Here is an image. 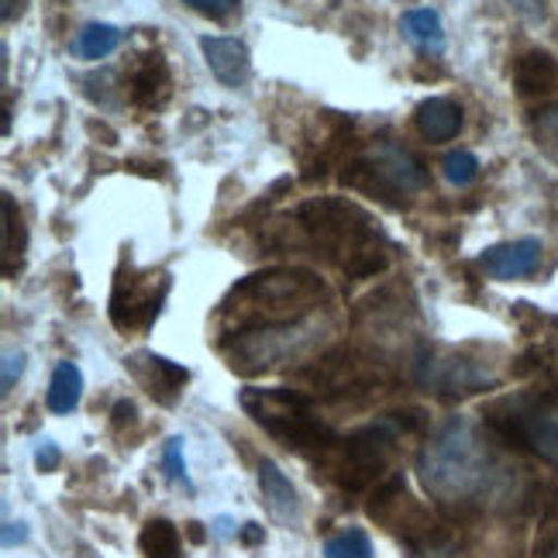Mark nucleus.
Listing matches in <instances>:
<instances>
[{
  "label": "nucleus",
  "mask_w": 558,
  "mask_h": 558,
  "mask_svg": "<svg viewBox=\"0 0 558 558\" xmlns=\"http://www.w3.org/2000/svg\"><path fill=\"white\" fill-rule=\"evenodd\" d=\"M218 534H221V538H228V534H231V521L221 518V521H218Z\"/></svg>",
  "instance_id": "36"
},
{
  "label": "nucleus",
  "mask_w": 558,
  "mask_h": 558,
  "mask_svg": "<svg viewBox=\"0 0 558 558\" xmlns=\"http://www.w3.org/2000/svg\"><path fill=\"white\" fill-rule=\"evenodd\" d=\"M190 527V538L193 542H204V531H201V524H186Z\"/></svg>",
  "instance_id": "35"
},
{
  "label": "nucleus",
  "mask_w": 558,
  "mask_h": 558,
  "mask_svg": "<svg viewBox=\"0 0 558 558\" xmlns=\"http://www.w3.org/2000/svg\"><path fill=\"white\" fill-rule=\"evenodd\" d=\"M25 538H28L25 524H14V521H8V524H4V548H14V545H21Z\"/></svg>",
  "instance_id": "31"
},
{
  "label": "nucleus",
  "mask_w": 558,
  "mask_h": 558,
  "mask_svg": "<svg viewBox=\"0 0 558 558\" xmlns=\"http://www.w3.org/2000/svg\"><path fill=\"white\" fill-rule=\"evenodd\" d=\"M441 169H445V180H448V183L469 186L472 180L480 177V159L472 156V153H465V148H459V153H448V156H445Z\"/></svg>",
  "instance_id": "24"
},
{
  "label": "nucleus",
  "mask_w": 558,
  "mask_h": 558,
  "mask_svg": "<svg viewBox=\"0 0 558 558\" xmlns=\"http://www.w3.org/2000/svg\"><path fill=\"white\" fill-rule=\"evenodd\" d=\"M201 52L207 59L210 73L218 76L225 87H242L252 73V59L248 49L239 38H221V35H204L201 38Z\"/></svg>",
  "instance_id": "12"
},
{
  "label": "nucleus",
  "mask_w": 558,
  "mask_h": 558,
  "mask_svg": "<svg viewBox=\"0 0 558 558\" xmlns=\"http://www.w3.org/2000/svg\"><path fill=\"white\" fill-rule=\"evenodd\" d=\"M259 489H263V504L269 507V513H272L276 521L296 524V518H300V497H296L293 483L283 476V469H279L276 462H269V459L259 465Z\"/></svg>",
  "instance_id": "15"
},
{
  "label": "nucleus",
  "mask_w": 558,
  "mask_h": 558,
  "mask_svg": "<svg viewBox=\"0 0 558 558\" xmlns=\"http://www.w3.org/2000/svg\"><path fill=\"white\" fill-rule=\"evenodd\" d=\"M128 366H132V373L142 379V386L148 393H153L159 403H177L180 390H183V383L190 379V373L183 366H177V362H169L162 355H135V359H128Z\"/></svg>",
  "instance_id": "13"
},
{
  "label": "nucleus",
  "mask_w": 558,
  "mask_h": 558,
  "mask_svg": "<svg viewBox=\"0 0 558 558\" xmlns=\"http://www.w3.org/2000/svg\"><path fill=\"white\" fill-rule=\"evenodd\" d=\"M513 435L534 456L558 465V397H534L518 403V411H513Z\"/></svg>",
  "instance_id": "10"
},
{
  "label": "nucleus",
  "mask_w": 558,
  "mask_h": 558,
  "mask_svg": "<svg viewBox=\"0 0 558 558\" xmlns=\"http://www.w3.org/2000/svg\"><path fill=\"white\" fill-rule=\"evenodd\" d=\"M186 8H193L197 14H207V17H228L234 8H239V0H183Z\"/></svg>",
  "instance_id": "27"
},
{
  "label": "nucleus",
  "mask_w": 558,
  "mask_h": 558,
  "mask_svg": "<svg viewBox=\"0 0 558 558\" xmlns=\"http://www.w3.org/2000/svg\"><path fill=\"white\" fill-rule=\"evenodd\" d=\"M169 290L166 276H118L114 293H111V320L128 331V328H148L156 320L162 296Z\"/></svg>",
  "instance_id": "8"
},
{
  "label": "nucleus",
  "mask_w": 558,
  "mask_h": 558,
  "mask_svg": "<svg viewBox=\"0 0 558 558\" xmlns=\"http://www.w3.org/2000/svg\"><path fill=\"white\" fill-rule=\"evenodd\" d=\"M124 421H128V424L135 421V403H128V400H121V403L114 407V427H118V432L124 427Z\"/></svg>",
  "instance_id": "32"
},
{
  "label": "nucleus",
  "mask_w": 558,
  "mask_h": 558,
  "mask_svg": "<svg viewBox=\"0 0 558 558\" xmlns=\"http://www.w3.org/2000/svg\"><path fill=\"white\" fill-rule=\"evenodd\" d=\"M417 379L441 393H476V390H486V386L497 383V373L486 369L476 359L448 352L441 359L432 355V359L417 362Z\"/></svg>",
  "instance_id": "9"
},
{
  "label": "nucleus",
  "mask_w": 558,
  "mask_h": 558,
  "mask_svg": "<svg viewBox=\"0 0 558 558\" xmlns=\"http://www.w3.org/2000/svg\"><path fill=\"white\" fill-rule=\"evenodd\" d=\"M242 538H245L248 545H255V542H259V538H263L259 524H245V527H242Z\"/></svg>",
  "instance_id": "34"
},
{
  "label": "nucleus",
  "mask_w": 558,
  "mask_h": 558,
  "mask_svg": "<svg viewBox=\"0 0 558 558\" xmlns=\"http://www.w3.org/2000/svg\"><path fill=\"white\" fill-rule=\"evenodd\" d=\"M162 465L169 472V480L173 483H183L190 489V476H186V462H183V438H169L166 441V452H162Z\"/></svg>",
  "instance_id": "26"
},
{
  "label": "nucleus",
  "mask_w": 558,
  "mask_h": 558,
  "mask_svg": "<svg viewBox=\"0 0 558 558\" xmlns=\"http://www.w3.org/2000/svg\"><path fill=\"white\" fill-rule=\"evenodd\" d=\"M414 124L427 142H452L462 132V107L448 97H432L417 107Z\"/></svg>",
  "instance_id": "16"
},
{
  "label": "nucleus",
  "mask_w": 558,
  "mask_h": 558,
  "mask_svg": "<svg viewBox=\"0 0 558 558\" xmlns=\"http://www.w3.org/2000/svg\"><path fill=\"white\" fill-rule=\"evenodd\" d=\"M534 138H538V145L558 162V104L545 107V111L534 118Z\"/></svg>",
  "instance_id": "25"
},
{
  "label": "nucleus",
  "mask_w": 558,
  "mask_h": 558,
  "mask_svg": "<svg viewBox=\"0 0 558 558\" xmlns=\"http://www.w3.org/2000/svg\"><path fill=\"white\" fill-rule=\"evenodd\" d=\"M21 11H25V0H4V21H14V17H21Z\"/></svg>",
  "instance_id": "33"
},
{
  "label": "nucleus",
  "mask_w": 558,
  "mask_h": 558,
  "mask_svg": "<svg viewBox=\"0 0 558 558\" xmlns=\"http://www.w3.org/2000/svg\"><path fill=\"white\" fill-rule=\"evenodd\" d=\"M59 459H62V456H59V445H56V441H49V438H46V441L38 445V452H35V465H38L41 472H52V469L59 465Z\"/></svg>",
  "instance_id": "30"
},
{
  "label": "nucleus",
  "mask_w": 558,
  "mask_h": 558,
  "mask_svg": "<svg viewBox=\"0 0 558 558\" xmlns=\"http://www.w3.org/2000/svg\"><path fill=\"white\" fill-rule=\"evenodd\" d=\"M296 221L311 239L341 263L349 276H376L386 269L379 231L366 210L345 201H307L296 207Z\"/></svg>",
  "instance_id": "2"
},
{
  "label": "nucleus",
  "mask_w": 558,
  "mask_h": 558,
  "mask_svg": "<svg viewBox=\"0 0 558 558\" xmlns=\"http://www.w3.org/2000/svg\"><path fill=\"white\" fill-rule=\"evenodd\" d=\"M83 393V373L76 362H59L52 373V386H49V411L56 414H70L76 411Z\"/></svg>",
  "instance_id": "19"
},
{
  "label": "nucleus",
  "mask_w": 558,
  "mask_h": 558,
  "mask_svg": "<svg viewBox=\"0 0 558 558\" xmlns=\"http://www.w3.org/2000/svg\"><path fill=\"white\" fill-rule=\"evenodd\" d=\"M421 483L441 504H469L483 497L493 483V456L483 445L476 424L456 417L427 441L421 452Z\"/></svg>",
  "instance_id": "1"
},
{
  "label": "nucleus",
  "mask_w": 558,
  "mask_h": 558,
  "mask_svg": "<svg viewBox=\"0 0 558 558\" xmlns=\"http://www.w3.org/2000/svg\"><path fill=\"white\" fill-rule=\"evenodd\" d=\"M138 548L145 558H180V531L169 521H148L142 527Z\"/></svg>",
  "instance_id": "21"
},
{
  "label": "nucleus",
  "mask_w": 558,
  "mask_h": 558,
  "mask_svg": "<svg viewBox=\"0 0 558 558\" xmlns=\"http://www.w3.org/2000/svg\"><path fill=\"white\" fill-rule=\"evenodd\" d=\"M128 94H132V104L145 107V111H153V107L166 104V97H169V66H166V59L159 52L142 56L132 80H128Z\"/></svg>",
  "instance_id": "14"
},
{
  "label": "nucleus",
  "mask_w": 558,
  "mask_h": 558,
  "mask_svg": "<svg viewBox=\"0 0 558 558\" xmlns=\"http://www.w3.org/2000/svg\"><path fill=\"white\" fill-rule=\"evenodd\" d=\"M349 186L355 190H369V193H379V197L393 201L397 193H411V190H421L427 186V169L417 156L403 153L397 145H383L376 148L373 156L366 159H355L349 166V173L341 177Z\"/></svg>",
  "instance_id": "6"
},
{
  "label": "nucleus",
  "mask_w": 558,
  "mask_h": 558,
  "mask_svg": "<svg viewBox=\"0 0 558 558\" xmlns=\"http://www.w3.org/2000/svg\"><path fill=\"white\" fill-rule=\"evenodd\" d=\"M242 407L272 438H279L287 448H296V452L328 448L335 441L328 427L307 411V400L290 390H245Z\"/></svg>",
  "instance_id": "4"
},
{
  "label": "nucleus",
  "mask_w": 558,
  "mask_h": 558,
  "mask_svg": "<svg viewBox=\"0 0 558 558\" xmlns=\"http://www.w3.org/2000/svg\"><path fill=\"white\" fill-rule=\"evenodd\" d=\"M513 87H518L524 97L555 90L558 87V59L542 49H531V52L518 56V62H513Z\"/></svg>",
  "instance_id": "17"
},
{
  "label": "nucleus",
  "mask_w": 558,
  "mask_h": 558,
  "mask_svg": "<svg viewBox=\"0 0 558 558\" xmlns=\"http://www.w3.org/2000/svg\"><path fill=\"white\" fill-rule=\"evenodd\" d=\"M234 300H239L242 317H272L276 325H283L296 314H307L317 300H325V283L300 269H276L234 287Z\"/></svg>",
  "instance_id": "3"
},
{
  "label": "nucleus",
  "mask_w": 558,
  "mask_h": 558,
  "mask_svg": "<svg viewBox=\"0 0 558 558\" xmlns=\"http://www.w3.org/2000/svg\"><path fill=\"white\" fill-rule=\"evenodd\" d=\"M121 46V32L114 28V25H87L80 35H76V41H73V52L80 56V59H90V62H97V59H107L114 49Z\"/></svg>",
  "instance_id": "20"
},
{
  "label": "nucleus",
  "mask_w": 558,
  "mask_h": 558,
  "mask_svg": "<svg viewBox=\"0 0 558 558\" xmlns=\"http://www.w3.org/2000/svg\"><path fill=\"white\" fill-rule=\"evenodd\" d=\"M325 558H373V542L362 527H349L325 542Z\"/></svg>",
  "instance_id": "22"
},
{
  "label": "nucleus",
  "mask_w": 558,
  "mask_h": 558,
  "mask_svg": "<svg viewBox=\"0 0 558 558\" xmlns=\"http://www.w3.org/2000/svg\"><path fill=\"white\" fill-rule=\"evenodd\" d=\"M542 259H545V248L538 239H518V242H504V245H493L480 255V266L486 269V276L493 279H524V276H534L542 269Z\"/></svg>",
  "instance_id": "11"
},
{
  "label": "nucleus",
  "mask_w": 558,
  "mask_h": 558,
  "mask_svg": "<svg viewBox=\"0 0 558 558\" xmlns=\"http://www.w3.org/2000/svg\"><path fill=\"white\" fill-rule=\"evenodd\" d=\"M548 558H558V545H555V548H551V555H548Z\"/></svg>",
  "instance_id": "38"
},
{
  "label": "nucleus",
  "mask_w": 558,
  "mask_h": 558,
  "mask_svg": "<svg viewBox=\"0 0 558 558\" xmlns=\"http://www.w3.org/2000/svg\"><path fill=\"white\" fill-rule=\"evenodd\" d=\"M397 441V424L393 421H379L366 432H359L345 441L341 456L335 462V480L345 489H362L379 476V469L386 465Z\"/></svg>",
  "instance_id": "7"
},
{
  "label": "nucleus",
  "mask_w": 558,
  "mask_h": 558,
  "mask_svg": "<svg viewBox=\"0 0 558 558\" xmlns=\"http://www.w3.org/2000/svg\"><path fill=\"white\" fill-rule=\"evenodd\" d=\"M0 379H4V393L11 390V386L21 379V373H25V355L21 352H4V362H0Z\"/></svg>",
  "instance_id": "29"
},
{
  "label": "nucleus",
  "mask_w": 558,
  "mask_h": 558,
  "mask_svg": "<svg viewBox=\"0 0 558 558\" xmlns=\"http://www.w3.org/2000/svg\"><path fill=\"white\" fill-rule=\"evenodd\" d=\"M411 558H435V555H424V551H417V555H411Z\"/></svg>",
  "instance_id": "37"
},
{
  "label": "nucleus",
  "mask_w": 558,
  "mask_h": 558,
  "mask_svg": "<svg viewBox=\"0 0 558 558\" xmlns=\"http://www.w3.org/2000/svg\"><path fill=\"white\" fill-rule=\"evenodd\" d=\"M320 335L317 320H283V325H266L259 331H242L228 345L231 369L239 373H263L296 352H307Z\"/></svg>",
  "instance_id": "5"
},
{
  "label": "nucleus",
  "mask_w": 558,
  "mask_h": 558,
  "mask_svg": "<svg viewBox=\"0 0 558 558\" xmlns=\"http://www.w3.org/2000/svg\"><path fill=\"white\" fill-rule=\"evenodd\" d=\"M400 28L407 35L414 49H421L424 56H441L445 52V25L438 11L432 8H414L400 17Z\"/></svg>",
  "instance_id": "18"
},
{
  "label": "nucleus",
  "mask_w": 558,
  "mask_h": 558,
  "mask_svg": "<svg viewBox=\"0 0 558 558\" xmlns=\"http://www.w3.org/2000/svg\"><path fill=\"white\" fill-rule=\"evenodd\" d=\"M4 259H8V269H11V259L14 255L25 252L28 245V231H25V221H21V210L14 204V197H8L4 193Z\"/></svg>",
  "instance_id": "23"
},
{
  "label": "nucleus",
  "mask_w": 558,
  "mask_h": 558,
  "mask_svg": "<svg viewBox=\"0 0 558 558\" xmlns=\"http://www.w3.org/2000/svg\"><path fill=\"white\" fill-rule=\"evenodd\" d=\"M510 8L518 11L524 21H531V25H542V21L548 17V0H510Z\"/></svg>",
  "instance_id": "28"
}]
</instances>
